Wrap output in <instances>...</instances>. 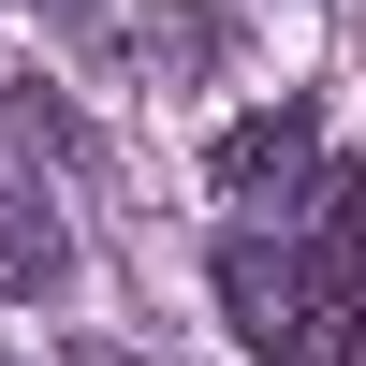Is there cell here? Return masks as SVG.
I'll return each instance as SVG.
<instances>
[{"label": "cell", "mask_w": 366, "mask_h": 366, "mask_svg": "<svg viewBox=\"0 0 366 366\" xmlns=\"http://www.w3.org/2000/svg\"><path fill=\"white\" fill-rule=\"evenodd\" d=\"M205 279H220V322H234L249 352H308V337H322V264L293 249V234H264V220H234Z\"/></svg>", "instance_id": "cell-1"}, {"label": "cell", "mask_w": 366, "mask_h": 366, "mask_svg": "<svg viewBox=\"0 0 366 366\" xmlns=\"http://www.w3.org/2000/svg\"><path fill=\"white\" fill-rule=\"evenodd\" d=\"M205 191H220L234 220H308V191H322V132H308V103L234 117V132L205 147Z\"/></svg>", "instance_id": "cell-2"}, {"label": "cell", "mask_w": 366, "mask_h": 366, "mask_svg": "<svg viewBox=\"0 0 366 366\" xmlns=\"http://www.w3.org/2000/svg\"><path fill=\"white\" fill-rule=\"evenodd\" d=\"M59 279H74V234H59V205L29 191V176H0V308H44Z\"/></svg>", "instance_id": "cell-3"}, {"label": "cell", "mask_w": 366, "mask_h": 366, "mask_svg": "<svg viewBox=\"0 0 366 366\" xmlns=\"http://www.w3.org/2000/svg\"><path fill=\"white\" fill-rule=\"evenodd\" d=\"M132 59H147L162 88L220 74V15H205V0H147V15H132Z\"/></svg>", "instance_id": "cell-4"}, {"label": "cell", "mask_w": 366, "mask_h": 366, "mask_svg": "<svg viewBox=\"0 0 366 366\" xmlns=\"http://www.w3.org/2000/svg\"><path fill=\"white\" fill-rule=\"evenodd\" d=\"M308 264L337 293H366V176H322V191H308Z\"/></svg>", "instance_id": "cell-5"}, {"label": "cell", "mask_w": 366, "mask_h": 366, "mask_svg": "<svg viewBox=\"0 0 366 366\" xmlns=\"http://www.w3.org/2000/svg\"><path fill=\"white\" fill-rule=\"evenodd\" d=\"M44 366H147V352H117V337H59Z\"/></svg>", "instance_id": "cell-6"}, {"label": "cell", "mask_w": 366, "mask_h": 366, "mask_svg": "<svg viewBox=\"0 0 366 366\" xmlns=\"http://www.w3.org/2000/svg\"><path fill=\"white\" fill-rule=\"evenodd\" d=\"M29 15H59V29H74V15H88V0H29Z\"/></svg>", "instance_id": "cell-7"}, {"label": "cell", "mask_w": 366, "mask_h": 366, "mask_svg": "<svg viewBox=\"0 0 366 366\" xmlns=\"http://www.w3.org/2000/svg\"><path fill=\"white\" fill-rule=\"evenodd\" d=\"M0 366H15V352H0Z\"/></svg>", "instance_id": "cell-8"}]
</instances>
